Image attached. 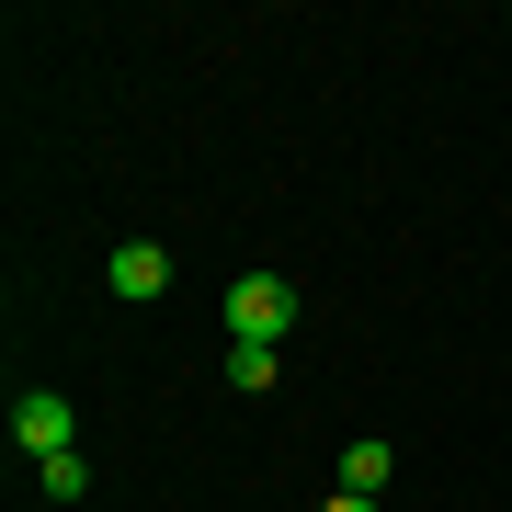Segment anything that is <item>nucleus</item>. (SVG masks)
<instances>
[{"label":"nucleus","mask_w":512,"mask_h":512,"mask_svg":"<svg viewBox=\"0 0 512 512\" xmlns=\"http://www.w3.org/2000/svg\"><path fill=\"white\" fill-rule=\"evenodd\" d=\"M296 330V285L285 274H239L228 285V342H285Z\"/></svg>","instance_id":"nucleus-1"},{"label":"nucleus","mask_w":512,"mask_h":512,"mask_svg":"<svg viewBox=\"0 0 512 512\" xmlns=\"http://www.w3.org/2000/svg\"><path fill=\"white\" fill-rule=\"evenodd\" d=\"M12 444H23V456H80V410L69 399H46V387H23V399H12Z\"/></svg>","instance_id":"nucleus-2"},{"label":"nucleus","mask_w":512,"mask_h":512,"mask_svg":"<svg viewBox=\"0 0 512 512\" xmlns=\"http://www.w3.org/2000/svg\"><path fill=\"white\" fill-rule=\"evenodd\" d=\"M160 285H171V251H160V239H114V296H126V308H148Z\"/></svg>","instance_id":"nucleus-3"},{"label":"nucleus","mask_w":512,"mask_h":512,"mask_svg":"<svg viewBox=\"0 0 512 512\" xmlns=\"http://www.w3.org/2000/svg\"><path fill=\"white\" fill-rule=\"evenodd\" d=\"M274 376H285V365H274V342H228V387H251V399H262Z\"/></svg>","instance_id":"nucleus-4"},{"label":"nucleus","mask_w":512,"mask_h":512,"mask_svg":"<svg viewBox=\"0 0 512 512\" xmlns=\"http://www.w3.org/2000/svg\"><path fill=\"white\" fill-rule=\"evenodd\" d=\"M342 490H365V501H387V444L365 433V444H353V456H342Z\"/></svg>","instance_id":"nucleus-5"},{"label":"nucleus","mask_w":512,"mask_h":512,"mask_svg":"<svg viewBox=\"0 0 512 512\" xmlns=\"http://www.w3.org/2000/svg\"><path fill=\"white\" fill-rule=\"evenodd\" d=\"M35 490H46V501H80V490H92V467H80V456H46Z\"/></svg>","instance_id":"nucleus-6"},{"label":"nucleus","mask_w":512,"mask_h":512,"mask_svg":"<svg viewBox=\"0 0 512 512\" xmlns=\"http://www.w3.org/2000/svg\"><path fill=\"white\" fill-rule=\"evenodd\" d=\"M319 512H387V501H365V490H330V501H319Z\"/></svg>","instance_id":"nucleus-7"},{"label":"nucleus","mask_w":512,"mask_h":512,"mask_svg":"<svg viewBox=\"0 0 512 512\" xmlns=\"http://www.w3.org/2000/svg\"><path fill=\"white\" fill-rule=\"evenodd\" d=\"M501 35H512V23H501Z\"/></svg>","instance_id":"nucleus-8"}]
</instances>
